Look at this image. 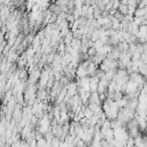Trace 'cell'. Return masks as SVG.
<instances>
[{"label": "cell", "mask_w": 147, "mask_h": 147, "mask_svg": "<svg viewBox=\"0 0 147 147\" xmlns=\"http://www.w3.org/2000/svg\"><path fill=\"white\" fill-rule=\"evenodd\" d=\"M117 69V61L110 60L108 57H106L100 64H99V70H101L102 72H107L110 70H116Z\"/></svg>", "instance_id": "1"}, {"label": "cell", "mask_w": 147, "mask_h": 147, "mask_svg": "<svg viewBox=\"0 0 147 147\" xmlns=\"http://www.w3.org/2000/svg\"><path fill=\"white\" fill-rule=\"evenodd\" d=\"M113 132H114V140H116V141H126L130 138L129 133L126 131V127H124V126L117 127V129L113 130Z\"/></svg>", "instance_id": "2"}, {"label": "cell", "mask_w": 147, "mask_h": 147, "mask_svg": "<svg viewBox=\"0 0 147 147\" xmlns=\"http://www.w3.org/2000/svg\"><path fill=\"white\" fill-rule=\"evenodd\" d=\"M65 88H67V95H68V96L72 98V96H75V95H77V90H78V87H77V84H76L75 82L68 83V85L65 86Z\"/></svg>", "instance_id": "3"}, {"label": "cell", "mask_w": 147, "mask_h": 147, "mask_svg": "<svg viewBox=\"0 0 147 147\" xmlns=\"http://www.w3.org/2000/svg\"><path fill=\"white\" fill-rule=\"evenodd\" d=\"M75 74H76V76H77V78L78 79H80V78H84V77H87V71H86V68L85 67H83V65H78L77 67V69L75 70Z\"/></svg>", "instance_id": "4"}, {"label": "cell", "mask_w": 147, "mask_h": 147, "mask_svg": "<svg viewBox=\"0 0 147 147\" xmlns=\"http://www.w3.org/2000/svg\"><path fill=\"white\" fill-rule=\"evenodd\" d=\"M98 83H99V79H98L95 76H92V77H90V93L96 92Z\"/></svg>", "instance_id": "5"}, {"label": "cell", "mask_w": 147, "mask_h": 147, "mask_svg": "<svg viewBox=\"0 0 147 147\" xmlns=\"http://www.w3.org/2000/svg\"><path fill=\"white\" fill-rule=\"evenodd\" d=\"M88 147H101V141H94V140H92L91 144L88 145Z\"/></svg>", "instance_id": "6"}]
</instances>
